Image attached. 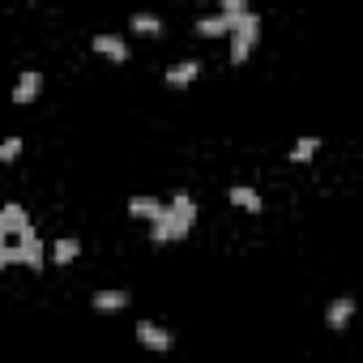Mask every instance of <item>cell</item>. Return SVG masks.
<instances>
[{"label": "cell", "instance_id": "obj_7", "mask_svg": "<svg viewBox=\"0 0 363 363\" xmlns=\"http://www.w3.org/2000/svg\"><path fill=\"white\" fill-rule=\"evenodd\" d=\"M39 90H43V73H39V69H26V73L18 77V86H13V103H18V107H30V103L39 99Z\"/></svg>", "mask_w": 363, "mask_h": 363}, {"label": "cell", "instance_id": "obj_5", "mask_svg": "<svg viewBox=\"0 0 363 363\" xmlns=\"http://www.w3.org/2000/svg\"><path fill=\"white\" fill-rule=\"evenodd\" d=\"M26 227H30V214H26V206H22V201H9V206H0V235H5V240H9V235L18 240Z\"/></svg>", "mask_w": 363, "mask_h": 363}, {"label": "cell", "instance_id": "obj_14", "mask_svg": "<svg viewBox=\"0 0 363 363\" xmlns=\"http://www.w3.org/2000/svg\"><path fill=\"white\" fill-rule=\"evenodd\" d=\"M193 30H197L201 39H223V35H231V18H223V13H210V18H201Z\"/></svg>", "mask_w": 363, "mask_h": 363}, {"label": "cell", "instance_id": "obj_8", "mask_svg": "<svg viewBox=\"0 0 363 363\" xmlns=\"http://www.w3.org/2000/svg\"><path fill=\"white\" fill-rule=\"evenodd\" d=\"M90 48H94L99 56L116 60V65H124V60H128V43H124L120 35H94V39H90Z\"/></svg>", "mask_w": 363, "mask_h": 363}, {"label": "cell", "instance_id": "obj_15", "mask_svg": "<svg viewBox=\"0 0 363 363\" xmlns=\"http://www.w3.org/2000/svg\"><path fill=\"white\" fill-rule=\"evenodd\" d=\"M128 26H133L137 35H150V39H154V35H162V18H158V13H133V22H128Z\"/></svg>", "mask_w": 363, "mask_h": 363}, {"label": "cell", "instance_id": "obj_9", "mask_svg": "<svg viewBox=\"0 0 363 363\" xmlns=\"http://www.w3.org/2000/svg\"><path fill=\"white\" fill-rule=\"evenodd\" d=\"M197 77H201V60H179V65H171V69H167V86H175V90L193 86Z\"/></svg>", "mask_w": 363, "mask_h": 363}, {"label": "cell", "instance_id": "obj_11", "mask_svg": "<svg viewBox=\"0 0 363 363\" xmlns=\"http://www.w3.org/2000/svg\"><path fill=\"white\" fill-rule=\"evenodd\" d=\"M128 214L145 218V223H158L167 214V201H158V197H128Z\"/></svg>", "mask_w": 363, "mask_h": 363}, {"label": "cell", "instance_id": "obj_6", "mask_svg": "<svg viewBox=\"0 0 363 363\" xmlns=\"http://www.w3.org/2000/svg\"><path fill=\"white\" fill-rule=\"evenodd\" d=\"M90 308H94L99 316H116V312L128 308V291H120V286H111V291H94V295H90Z\"/></svg>", "mask_w": 363, "mask_h": 363}, {"label": "cell", "instance_id": "obj_12", "mask_svg": "<svg viewBox=\"0 0 363 363\" xmlns=\"http://www.w3.org/2000/svg\"><path fill=\"white\" fill-rule=\"evenodd\" d=\"M350 316H354V299H350V295H337V299H329V308H325V320H329V329H346V325H350Z\"/></svg>", "mask_w": 363, "mask_h": 363}, {"label": "cell", "instance_id": "obj_16", "mask_svg": "<svg viewBox=\"0 0 363 363\" xmlns=\"http://www.w3.org/2000/svg\"><path fill=\"white\" fill-rule=\"evenodd\" d=\"M316 150H320V137H299V141L291 145V162H312Z\"/></svg>", "mask_w": 363, "mask_h": 363}, {"label": "cell", "instance_id": "obj_18", "mask_svg": "<svg viewBox=\"0 0 363 363\" xmlns=\"http://www.w3.org/2000/svg\"><path fill=\"white\" fill-rule=\"evenodd\" d=\"M5 265H9V240L0 235V269H5Z\"/></svg>", "mask_w": 363, "mask_h": 363}, {"label": "cell", "instance_id": "obj_2", "mask_svg": "<svg viewBox=\"0 0 363 363\" xmlns=\"http://www.w3.org/2000/svg\"><path fill=\"white\" fill-rule=\"evenodd\" d=\"M162 223H167V231H171V244L184 240V235L193 231V223H197V201H193V193H175V197L167 201Z\"/></svg>", "mask_w": 363, "mask_h": 363}, {"label": "cell", "instance_id": "obj_4", "mask_svg": "<svg viewBox=\"0 0 363 363\" xmlns=\"http://www.w3.org/2000/svg\"><path fill=\"white\" fill-rule=\"evenodd\" d=\"M137 342H141L145 350H158V354H167V350L175 346L171 329H162V325H154V320H137Z\"/></svg>", "mask_w": 363, "mask_h": 363}, {"label": "cell", "instance_id": "obj_17", "mask_svg": "<svg viewBox=\"0 0 363 363\" xmlns=\"http://www.w3.org/2000/svg\"><path fill=\"white\" fill-rule=\"evenodd\" d=\"M22 154V137H9V141H0V162H13Z\"/></svg>", "mask_w": 363, "mask_h": 363}, {"label": "cell", "instance_id": "obj_1", "mask_svg": "<svg viewBox=\"0 0 363 363\" xmlns=\"http://www.w3.org/2000/svg\"><path fill=\"white\" fill-rule=\"evenodd\" d=\"M231 60L235 65H244L248 56H252V48H257V39H261V18L248 9V13H240V18H231Z\"/></svg>", "mask_w": 363, "mask_h": 363}, {"label": "cell", "instance_id": "obj_10", "mask_svg": "<svg viewBox=\"0 0 363 363\" xmlns=\"http://www.w3.org/2000/svg\"><path fill=\"white\" fill-rule=\"evenodd\" d=\"M227 197H231V206H240L244 214H261V210H265L261 193H257V189H248V184H231V189H227Z\"/></svg>", "mask_w": 363, "mask_h": 363}, {"label": "cell", "instance_id": "obj_13", "mask_svg": "<svg viewBox=\"0 0 363 363\" xmlns=\"http://www.w3.org/2000/svg\"><path fill=\"white\" fill-rule=\"evenodd\" d=\"M77 252H82V240H77V235H65V240H56V244L48 248V261H52V265H73Z\"/></svg>", "mask_w": 363, "mask_h": 363}, {"label": "cell", "instance_id": "obj_3", "mask_svg": "<svg viewBox=\"0 0 363 363\" xmlns=\"http://www.w3.org/2000/svg\"><path fill=\"white\" fill-rule=\"evenodd\" d=\"M9 265H26V269H43L48 265V244L39 240L35 227H26L18 235V244H9Z\"/></svg>", "mask_w": 363, "mask_h": 363}]
</instances>
